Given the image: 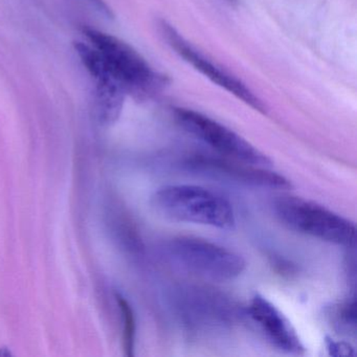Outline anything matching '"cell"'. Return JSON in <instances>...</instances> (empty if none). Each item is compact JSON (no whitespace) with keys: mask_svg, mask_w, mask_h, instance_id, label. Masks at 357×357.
I'll return each mask as SVG.
<instances>
[{"mask_svg":"<svg viewBox=\"0 0 357 357\" xmlns=\"http://www.w3.org/2000/svg\"><path fill=\"white\" fill-rule=\"evenodd\" d=\"M83 33L99 52L106 74L123 87L126 95L146 99L168 84V78L156 72L128 43L95 29L84 28Z\"/></svg>","mask_w":357,"mask_h":357,"instance_id":"1","label":"cell"},{"mask_svg":"<svg viewBox=\"0 0 357 357\" xmlns=\"http://www.w3.org/2000/svg\"><path fill=\"white\" fill-rule=\"evenodd\" d=\"M155 210L181 222L229 229L235 225L233 206L225 197L197 185H166L152 197Z\"/></svg>","mask_w":357,"mask_h":357,"instance_id":"2","label":"cell"},{"mask_svg":"<svg viewBox=\"0 0 357 357\" xmlns=\"http://www.w3.org/2000/svg\"><path fill=\"white\" fill-rule=\"evenodd\" d=\"M165 252L179 268L211 281H233L245 271V260L237 252L202 238H174Z\"/></svg>","mask_w":357,"mask_h":357,"instance_id":"3","label":"cell"},{"mask_svg":"<svg viewBox=\"0 0 357 357\" xmlns=\"http://www.w3.org/2000/svg\"><path fill=\"white\" fill-rule=\"evenodd\" d=\"M273 210L281 222L298 233L337 245L354 244V223L310 200L281 196Z\"/></svg>","mask_w":357,"mask_h":357,"instance_id":"4","label":"cell"},{"mask_svg":"<svg viewBox=\"0 0 357 357\" xmlns=\"http://www.w3.org/2000/svg\"><path fill=\"white\" fill-rule=\"evenodd\" d=\"M174 116L181 128L214 148L219 153L237 162L268 168V156L243 137L206 114L185 108H175Z\"/></svg>","mask_w":357,"mask_h":357,"instance_id":"5","label":"cell"},{"mask_svg":"<svg viewBox=\"0 0 357 357\" xmlns=\"http://www.w3.org/2000/svg\"><path fill=\"white\" fill-rule=\"evenodd\" d=\"M160 31H162V37L174 50L175 53L181 56L185 62L191 64L200 74L204 75L213 83L229 91L238 99L242 100L244 103L248 104L254 109L261 112H266V107L262 101L256 95H254V93L248 89L244 83L225 70H221L206 56L200 54L171 24L166 22H160Z\"/></svg>","mask_w":357,"mask_h":357,"instance_id":"6","label":"cell"},{"mask_svg":"<svg viewBox=\"0 0 357 357\" xmlns=\"http://www.w3.org/2000/svg\"><path fill=\"white\" fill-rule=\"evenodd\" d=\"M248 312L273 346L291 354L304 353V346L291 323L264 296L256 294L250 302Z\"/></svg>","mask_w":357,"mask_h":357,"instance_id":"7","label":"cell"},{"mask_svg":"<svg viewBox=\"0 0 357 357\" xmlns=\"http://www.w3.org/2000/svg\"><path fill=\"white\" fill-rule=\"evenodd\" d=\"M196 168L208 172L223 175L234 181L255 187L269 189H289L291 183L283 175L269 171L265 167L252 166L237 160H218V158H200L193 162Z\"/></svg>","mask_w":357,"mask_h":357,"instance_id":"8","label":"cell"},{"mask_svg":"<svg viewBox=\"0 0 357 357\" xmlns=\"http://www.w3.org/2000/svg\"><path fill=\"white\" fill-rule=\"evenodd\" d=\"M185 319L193 326H217L233 319V306L223 296L204 289H191L181 300Z\"/></svg>","mask_w":357,"mask_h":357,"instance_id":"9","label":"cell"},{"mask_svg":"<svg viewBox=\"0 0 357 357\" xmlns=\"http://www.w3.org/2000/svg\"><path fill=\"white\" fill-rule=\"evenodd\" d=\"M96 82V108L98 118L102 124H114L122 114L126 93L116 81L109 77L98 79Z\"/></svg>","mask_w":357,"mask_h":357,"instance_id":"10","label":"cell"},{"mask_svg":"<svg viewBox=\"0 0 357 357\" xmlns=\"http://www.w3.org/2000/svg\"><path fill=\"white\" fill-rule=\"evenodd\" d=\"M116 300L121 310L123 319V346L127 356L135 355V335H137V321L135 311L126 298L121 294H116Z\"/></svg>","mask_w":357,"mask_h":357,"instance_id":"11","label":"cell"},{"mask_svg":"<svg viewBox=\"0 0 357 357\" xmlns=\"http://www.w3.org/2000/svg\"><path fill=\"white\" fill-rule=\"evenodd\" d=\"M331 319L334 328L340 333L354 336L356 331V304L354 298L334 307Z\"/></svg>","mask_w":357,"mask_h":357,"instance_id":"12","label":"cell"},{"mask_svg":"<svg viewBox=\"0 0 357 357\" xmlns=\"http://www.w3.org/2000/svg\"><path fill=\"white\" fill-rule=\"evenodd\" d=\"M326 347H327L328 352L333 356H347V355L354 354V349L349 342H336L332 338H326Z\"/></svg>","mask_w":357,"mask_h":357,"instance_id":"13","label":"cell"},{"mask_svg":"<svg viewBox=\"0 0 357 357\" xmlns=\"http://www.w3.org/2000/svg\"><path fill=\"white\" fill-rule=\"evenodd\" d=\"M10 355H12L11 351L9 350L8 348H0V356L1 357H8L10 356Z\"/></svg>","mask_w":357,"mask_h":357,"instance_id":"14","label":"cell"},{"mask_svg":"<svg viewBox=\"0 0 357 357\" xmlns=\"http://www.w3.org/2000/svg\"><path fill=\"white\" fill-rule=\"evenodd\" d=\"M231 3H237V0H229Z\"/></svg>","mask_w":357,"mask_h":357,"instance_id":"15","label":"cell"}]
</instances>
